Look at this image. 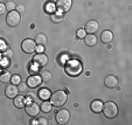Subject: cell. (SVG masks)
Masks as SVG:
<instances>
[{
    "instance_id": "28",
    "label": "cell",
    "mask_w": 132,
    "mask_h": 125,
    "mask_svg": "<svg viewBox=\"0 0 132 125\" xmlns=\"http://www.w3.org/2000/svg\"><path fill=\"white\" fill-rule=\"evenodd\" d=\"M76 35H77V38H80V39H83L85 36V30H84V28H81V29H78L77 30V33H76Z\"/></svg>"
},
{
    "instance_id": "24",
    "label": "cell",
    "mask_w": 132,
    "mask_h": 125,
    "mask_svg": "<svg viewBox=\"0 0 132 125\" xmlns=\"http://www.w3.org/2000/svg\"><path fill=\"white\" fill-rule=\"evenodd\" d=\"M50 19H52L53 22L57 23V22H61L63 19V15L62 14H57V13H55V14H52V16H50Z\"/></svg>"
},
{
    "instance_id": "20",
    "label": "cell",
    "mask_w": 132,
    "mask_h": 125,
    "mask_svg": "<svg viewBox=\"0 0 132 125\" xmlns=\"http://www.w3.org/2000/svg\"><path fill=\"white\" fill-rule=\"evenodd\" d=\"M40 76H41V78H42V82H45V83L50 82V81H52V78H53L52 73H50L49 70H47V69H42V70H41V71H40Z\"/></svg>"
},
{
    "instance_id": "5",
    "label": "cell",
    "mask_w": 132,
    "mask_h": 125,
    "mask_svg": "<svg viewBox=\"0 0 132 125\" xmlns=\"http://www.w3.org/2000/svg\"><path fill=\"white\" fill-rule=\"evenodd\" d=\"M25 111L30 117H36V116H39V113H40V106H39V104L35 103L34 101L28 99V102H26V105H25Z\"/></svg>"
},
{
    "instance_id": "6",
    "label": "cell",
    "mask_w": 132,
    "mask_h": 125,
    "mask_svg": "<svg viewBox=\"0 0 132 125\" xmlns=\"http://www.w3.org/2000/svg\"><path fill=\"white\" fill-rule=\"evenodd\" d=\"M21 49H22L23 53L26 54H32V53L35 52L36 49V43H35L34 40L32 39H25L21 43Z\"/></svg>"
},
{
    "instance_id": "16",
    "label": "cell",
    "mask_w": 132,
    "mask_h": 125,
    "mask_svg": "<svg viewBox=\"0 0 132 125\" xmlns=\"http://www.w3.org/2000/svg\"><path fill=\"white\" fill-rule=\"evenodd\" d=\"M13 103H14L15 108L22 109V108H25V105H26V98L23 97V96H19V95H18L16 97L13 98Z\"/></svg>"
},
{
    "instance_id": "2",
    "label": "cell",
    "mask_w": 132,
    "mask_h": 125,
    "mask_svg": "<svg viewBox=\"0 0 132 125\" xmlns=\"http://www.w3.org/2000/svg\"><path fill=\"white\" fill-rule=\"evenodd\" d=\"M102 112L104 113V116L109 119H112V118H115L116 116L118 115V106L115 102H112V101H109V102L104 103L103 104V110Z\"/></svg>"
},
{
    "instance_id": "27",
    "label": "cell",
    "mask_w": 132,
    "mask_h": 125,
    "mask_svg": "<svg viewBox=\"0 0 132 125\" xmlns=\"http://www.w3.org/2000/svg\"><path fill=\"white\" fill-rule=\"evenodd\" d=\"M7 48H8V46L6 43V41L3 40V39H0V52H5Z\"/></svg>"
},
{
    "instance_id": "29",
    "label": "cell",
    "mask_w": 132,
    "mask_h": 125,
    "mask_svg": "<svg viewBox=\"0 0 132 125\" xmlns=\"http://www.w3.org/2000/svg\"><path fill=\"white\" fill-rule=\"evenodd\" d=\"M18 89H19V91L23 93V91H26V89H27V84H26V83L20 82V84H18Z\"/></svg>"
},
{
    "instance_id": "21",
    "label": "cell",
    "mask_w": 132,
    "mask_h": 125,
    "mask_svg": "<svg viewBox=\"0 0 132 125\" xmlns=\"http://www.w3.org/2000/svg\"><path fill=\"white\" fill-rule=\"evenodd\" d=\"M35 43L39 46H45L47 43V36L45 34H37L36 38H35Z\"/></svg>"
},
{
    "instance_id": "13",
    "label": "cell",
    "mask_w": 132,
    "mask_h": 125,
    "mask_svg": "<svg viewBox=\"0 0 132 125\" xmlns=\"http://www.w3.org/2000/svg\"><path fill=\"white\" fill-rule=\"evenodd\" d=\"M103 104L104 103L102 102V101L100 99H94L91 102V104H90V109H91L92 112H95V113H101L103 110Z\"/></svg>"
},
{
    "instance_id": "33",
    "label": "cell",
    "mask_w": 132,
    "mask_h": 125,
    "mask_svg": "<svg viewBox=\"0 0 132 125\" xmlns=\"http://www.w3.org/2000/svg\"><path fill=\"white\" fill-rule=\"evenodd\" d=\"M37 123H39V124H41V125H47L48 124V120L46 119V118H39Z\"/></svg>"
},
{
    "instance_id": "34",
    "label": "cell",
    "mask_w": 132,
    "mask_h": 125,
    "mask_svg": "<svg viewBox=\"0 0 132 125\" xmlns=\"http://www.w3.org/2000/svg\"><path fill=\"white\" fill-rule=\"evenodd\" d=\"M35 50H37V53H39V52H42L43 47H41V46H40V47H36V49H35Z\"/></svg>"
},
{
    "instance_id": "12",
    "label": "cell",
    "mask_w": 132,
    "mask_h": 125,
    "mask_svg": "<svg viewBox=\"0 0 132 125\" xmlns=\"http://www.w3.org/2000/svg\"><path fill=\"white\" fill-rule=\"evenodd\" d=\"M18 94H19V89L15 84H8L5 89V95L7 98L10 99H13L14 97H16Z\"/></svg>"
},
{
    "instance_id": "1",
    "label": "cell",
    "mask_w": 132,
    "mask_h": 125,
    "mask_svg": "<svg viewBox=\"0 0 132 125\" xmlns=\"http://www.w3.org/2000/svg\"><path fill=\"white\" fill-rule=\"evenodd\" d=\"M68 99V95L67 93H64L63 90H57L55 91L52 96H50V103H52L53 106H56V108H60L67 103Z\"/></svg>"
},
{
    "instance_id": "18",
    "label": "cell",
    "mask_w": 132,
    "mask_h": 125,
    "mask_svg": "<svg viewBox=\"0 0 132 125\" xmlns=\"http://www.w3.org/2000/svg\"><path fill=\"white\" fill-rule=\"evenodd\" d=\"M53 109V105L49 101H43L40 105V111L43 113H49Z\"/></svg>"
},
{
    "instance_id": "22",
    "label": "cell",
    "mask_w": 132,
    "mask_h": 125,
    "mask_svg": "<svg viewBox=\"0 0 132 125\" xmlns=\"http://www.w3.org/2000/svg\"><path fill=\"white\" fill-rule=\"evenodd\" d=\"M0 82L1 83H10L11 82V74L6 70L0 73Z\"/></svg>"
},
{
    "instance_id": "32",
    "label": "cell",
    "mask_w": 132,
    "mask_h": 125,
    "mask_svg": "<svg viewBox=\"0 0 132 125\" xmlns=\"http://www.w3.org/2000/svg\"><path fill=\"white\" fill-rule=\"evenodd\" d=\"M6 12V5L4 3H0V15H3Z\"/></svg>"
},
{
    "instance_id": "4",
    "label": "cell",
    "mask_w": 132,
    "mask_h": 125,
    "mask_svg": "<svg viewBox=\"0 0 132 125\" xmlns=\"http://www.w3.org/2000/svg\"><path fill=\"white\" fill-rule=\"evenodd\" d=\"M6 22H7L8 26L11 27H16V26L20 25L21 22V16H20V13L18 11H10L6 16Z\"/></svg>"
},
{
    "instance_id": "35",
    "label": "cell",
    "mask_w": 132,
    "mask_h": 125,
    "mask_svg": "<svg viewBox=\"0 0 132 125\" xmlns=\"http://www.w3.org/2000/svg\"><path fill=\"white\" fill-rule=\"evenodd\" d=\"M1 60H3V55H1V52H0V62H1Z\"/></svg>"
},
{
    "instance_id": "19",
    "label": "cell",
    "mask_w": 132,
    "mask_h": 125,
    "mask_svg": "<svg viewBox=\"0 0 132 125\" xmlns=\"http://www.w3.org/2000/svg\"><path fill=\"white\" fill-rule=\"evenodd\" d=\"M37 94H39V98H41L42 101H48L50 98V96H52L50 90L47 89V88H42Z\"/></svg>"
},
{
    "instance_id": "11",
    "label": "cell",
    "mask_w": 132,
    "mask_h": 125,
    "mask_svg": "<svg viewBox=\"0 0 132 125\" xmlns=\"http://www.w3.org/2000/svg\"><path fill=\"white\" fill-rule=\"evenodd\" d=\"M98 29H100V23H98L96 20H90L85 23L84 30L88 33V34H95Z\"/></svg>"
},
{
    "instance_id": "9",
    "label": "cell",
    "mask_w": 132,
    "mask_h": 125,
    "mask_svg": "<svg viewBox=\"0 0 132 125\" xmlns=\"http://www.w3.org/2000/svg\"><path fill=\"white\" fill-rule=\"evenodd\" d=\"M72 6V0H56V8L61 12H68Z\"/></svg>"
},
{
    "instance_id": "8",
    "label": "cell",
    "mask_w": 132,
    "mask_h": 125,
    "mask_svg": "<svg viewBox=\"0 0 132 125\" xmlns=\"http://www.w3.org/2000/svg\"><path fill=\"white\" fill-rule=\"evenodd\" d=\"M55 119L59 124H65L70 119V111L67 109H61L60 111H57V113L55 116Z\"/></svg>"
},
{
    "instance_id": "17",
    "label": "cell",
    "mask_w": 132,
    "mask_h": 125,
    "mask_svg": "<svg viewBox=\"0 0 132 125\" xmlns=\"http://www.w3.org/2000/svg\"><path fill=\"white\" fill-rule=\"evenodd\" d=\"M83 39H84L85 45L89 46V47H94V46L97 43V38H96L95 34H88V35H85Z\"/></svg>"
},
{
    "instance_id": "15",
    "label": "cell",
    "mask_w": 132,
    "mask_h": 125,
    "mask_svg": "<svg viewBox=\"0 0 132 125\" xmlns=\"http://www.w3.org/2000/svg\"><path fill=\"white\" fill-rule=\"evenodd\" d=\"M113 40V33L111 30H103L102 34H101V41L103 43H110Z\"/></svg>"
},
{
    "instance_id": "30",
    "label": "cell",
    "mask_w": 132,
    "mask_h": 125,
    "mask_svg": "<svg viewBox=\"0 0 132 125\" xmlns=\"http://www.w3.org/2000/svg\"><path fill=\"white\" fill-rule=\"evenodd\" d=\"M25 8L26 7H25V5H23V4H19V5H16V8H15V10H16L18 12L21 14V13L25 12Z\"/></svg>"
},
{
    "instance_id": "31",
    "label": "cell",
    "mask_w": 132,
    "mask_h": 125,
    "mask_svg": "<svg viewBox=\"0 0 132 125\" xmlns=\"http://www.w3.org/2000/svg\"><path fill=\"white\" fill-rule=\"evenodd\" d=\"M46 12H48V13L54 12V5H52V4H47V5H46Z\"/></svg>"
},
{
    "instance_id": "14",
    "label": "cell",
    "mask_w": 132,
    "mask_h": 125,
    "mask_svg": "<svg viewBox=\"0 0 132 125\" xmlns=\"http://www.w3.org/2000/svg\"><path fill=\"white\" fill-rule=\"evenodd\" d=\"M104 84L106 85L110 89H113L116 85L118 84V78L116 77L115 75H108L106 77L104 78Z\"/></svg>"
},
{
    "instance_id": "10",
    "label": "cell",
    "mask_w": 132,
    "mask_h": 125,
    "mask_svg": "<svg viewBox=\"0 0 132 125\" xmlns=\"http://www.w3.org/2000/svg\"><path fill=\"white\" fill-rule=\"evenodd\" d=\"M41 83H42V78H41L40 75H32L26 81V84L29 88H37Z\"/></svg>"
},
{
    "instance_id": "23",
    "label": "cell",
    "mask_w": 132,
    "mask_h": 125,
    "mask_svg": "<svg viewBox=\"0 0 132 125\" xmlns=\"http://www.w3.org/2000/svg\"><path fill=\"white\" fill-rule=\"evenodd\" d=\"M3 57H5L6 60H10V59L13 57V55H14V52H13L11 48H7V49L5 50V52H3Z\"/></svg>"
},
{
    "instance_id": "3",
    "label": "cell",
    "mask_w": 132,
    "mask_h": 125,
    "mask_svg": "<svg viewBox=\"0 0 132 125\" xmlns=\"http://www.w3.org/2000/svg\"><path fill=\"white\" fill-rule=\"evenodd\" d=\"M82 71V65L78 61L71 60L65 64V73L69 76H77Z\"/></svg>"
},
{
    "instance_id": "7",
    "label": "cell",
    "mask_w": 132,
    "mask_h": 125,
    "mask_svg": "<svg viewBox=\"0 0 132 125\" xmlns=\"http://www.w3.org/2000/svg\"><path fill=\"white\" fill-rule=\"evenodd\" d=\"M48 62H49V57L43 53H37L33 57V63L36 67H46L48 64Z\"/></svg>"
},
{
    "instance_id": "26",
    "label": "cell",
    "mask_w": 132,
    "mask_h": 125,
    "mask_svg": "<svg viewBox=\"0 0 132 125\" xmlns=\"http://www.w3.org/2000/svg\"><path fill=\"white\" fill-rule=\"evenodd\" d=\"M6 5V11H14L15 8H16V5H15L14 1H12V0H10V1H7V3L5 4Z\"/></svg>"
},
{
    "instance_id": "25",
    "label": "cell",
    "mask_w": 132,
    "mask_h": 125,
    "mask_svg": "<svg viewBox=\"0 0 132 125\" xmlns=\"http://www.w3.org/2000/svg\"><path fill=\"white\" fill-rule=\"evenodd\" d=\"M20 82H21V77H20V75H18V74H14V75H12L11 76V83L12 84H20Z\"/></svg>"
}]
</instances>
